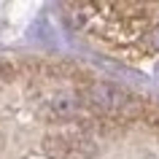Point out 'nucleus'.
Returning <instances> with one entry per match:
<instances>
[{
    "mask_svg": "<svg viewBox=\"0 0 159 159\" xmlns=\"http://www.w3.org/2000/svg\"><path fill=\"white\" fill-rule=\"evenodd\" d=\"M84 102L89 108L119 119H135L143 113V100L111 81H92L84 86Z\"/></svg>",
    "mask_w": 159,
    "mask_h": 159,
    "instance_id": "2",
    "label": "nucleus"
},
{
    "mask_svg": "<svg viewBox=\"0 0 159 159\" xmlns=\"http://www.w3.org/2000/svg\"><path fill=\"white\" fill-rule=\"evenodd\" d=\"M148 43H151V46H154V49L159 51V25L154 27V30H151V35H148Z\"/></svg>",
    "mask_w": 159,
    "mask_h": 159,
    "instance_id": "5",
    "label": "nucleus"
},
{
    "mask_svg": "<svg viewBox=\"0 0 159 159\" xmlns=\"http://www.w3.org/2000/svg\"><path fill=\"white\" fill-rule=\"evenodd\" d=\"M157 73H159V65H157Z\"/></svg>",
    "mask_w": 159,
    "mask_h": 159,
    "instance_id": "6",
    "label": "nucleus"
},
{
    "mask_svg": "<svg viewBox=\"0 0 159 159\" xmlns=\"http://www.w3.org/2000/svg\"><path fill=\"white\" fill-rule=\"evenodd\" d=\"M11 73H14V65L6 62V59H0V84H3V81H8Z\"/></svg>",
    "mask_w": 159,
    "mask_h": 159,
    "instance_id": "4",
    "label": "nucleus"
},
{
    "mask_svg": "<svg viewBox=\"0 0 159 159\" xmlns=\"http://www.w3.org/2000/svg\"><path fill=\"white\" fill-rule=\"evenodd\" d=\"M81 108H84V100H81L78 94L57 92V94H51L49 100L41 102L38 113H41L46 121H75V116L81 113Z\"/></svg>",
    "mask_w": 159,
    "mask_h": 159,
    "instance_id": "3",
    "label": "nucleus"
},
{
    "mask_svg": "<svg viewBox=\"0 0 159 159\" xmlns=\"http://www.w3.org/2000/svg\"><path fill=\"white\" fill-rule=\"evenodd\" d=\"M43 154L49 159H94L97 140L89 132V124L70 121L59 124L43 138Z\"/></svg>",
    "mask_w": 159,
    "mask_h": 159,
    "instance_id": "1",
    "label": "nucleus"
}]
</instances>
